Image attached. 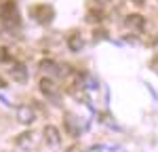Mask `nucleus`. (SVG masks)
Listing matches in <instances>:
<instances>
[{
  "instance_id": "1",
  "label": "nucleus",
  "mask_w": 158,
  "mask_h": 152,
  "mask_svg": "<svg viewBox=\"0 0 158 152\" xmlns=\"http://www.w3.org/2000/svg\"><path fill=\"white\" fill-rule=\"evenodd\" d=\"M0 17H2V21L6 25H19V13H17V9H15L13 2H6V4L0 9Z\"/></svg>"
},
{
  "instance_id": "2",
  "label": "nucleus",
  "mask_w": 158,
  "mask_h": 152,
  "mask_svg": "<svg viewBox=\"0 0 158 152\" xmlns=\"http://www.w3.org/2000/svg\"><path fill=\"white\" fill-rule=\"evenodd\" d=\"M32 17L36 21H40V23H49L53 19V9L51 6H34L32 9Z\"/></svg>"
},
{
  "instance_id": "3",
  "label": "nucleus",
  "mask_w": 158,
  "mask_h": 152,
  "mask_svg": "<svg viewBox=\"0 0 158 152\" xmlns=\"http://www.w3.org/2000/svg\"><path fill=\"white\" fill-rule=\"evenodd\" d=\"M13 74H15V80L23 82L25 78H27V70H25L21 63H13Z\"/></svg>"
},
{
  "instance_id": "4",
  "label": "nucleus",
  "mask_w": 158,
  "mask_h": 152,
  "mask_svg": "<svg viewBox=\"0 0 158 152\" xmlns=\"http://www.w3.org/2000/svg\"><path fill=\"white\" fill-rule=\"evenodd\" d=\"M127 25H133V27H141L143 25V17H139V15H131L129 19H127Z\"/></svg>"
},
{
  "instance_id": "5",
  "label": "nucleus",
  "mask_w": 158,
  "mask_h": 152,
  "mask_svg": "<svg viewBox=\"0 0 158 152\" xmlns=\"http://www.w3.org/2000/svg\"><path fill=\"white\" fill-rule=\"evenodd\" d=\"M19 118H21V123H30V120L34 118V112H30V108H21Z\"/></svg>"
},
{
  "instance_id": "6",
  "label": "nucleus",
  "mask_w": 158,
  "mask_h": 152,
  "mask_svg": "<svg viewBox=\"0 0 158 152\" xmlns=\"http://www.w3.org/2000/svg\"><path fill=\"white\" fill-rule=\"evenodd\" d=\"M47 135L51 137V144H53V146H57V144H59V139H57V131H55L53 127H49V129H47Z\"/></svg>"
},
{
  "instance_id": "7",
  "label": "nucleus",
  "mask_w": 158,
  "mask_h": 152,
  "mask_svg": "<svg viewBox=\"0 0 158 152\" xmlns=\"http://www.w3.org/2000/svg\"><path fill=\"white\" fill-rule=\"evenodd\" d=\"M80 47H82L80 38H76V36H74V38H72V42H70V49H72V51H76V49H80Z\"/></svg>"
},
{
  "instance_id": "8",
  "label": "nucleus",
  "mask_w": 158,
  "mask_h": 152,
  "mask_svg": "<svg viewBox=\"0 0 158 152\" xmlns=\"http://www.w3.org/2000/svg\"><path fill=\"white\" fill-rule=\"evenodd\" d=\"M2 87H4V80H0V89H2Z\"/></svg>"
}]
</instances>
